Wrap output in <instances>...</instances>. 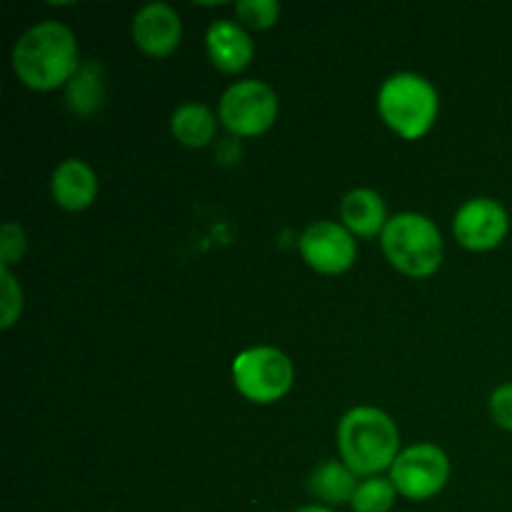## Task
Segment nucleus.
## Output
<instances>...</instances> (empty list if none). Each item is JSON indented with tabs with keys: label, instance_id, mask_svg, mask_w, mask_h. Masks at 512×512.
Returning <instances> with one entry per match:
<instances>
[{
	"label": "nucleus",
	"instance_id": "obj_12",
	"mask_svg": "<svg viewBox=\"0 0 512 512\" xmlns=\"http://www.w3.org/2000/svg\"><path fill=\"white\" fill-rule=\"evenodd\" d=\"M50 190H53V198L60 208L80 213V210L90 208L98 198V175L83 160L68 158L53 170Z\"/></svg>",
	"mask_w": 512,
	"mask_h": 512
},
{
	"label": "nucleus",
	"instance_id": "obj_1",
	"mask_svg": "<svg viewBox=\"0 0 512 512\" xmlns=\"http://www.w3.org/2000/svg\"><path fill=\"white\" fill-rule=\"evenodd\" d=\"M10 63L20 83L38 93H50L60 85H68L83 65L73 30L55 20L25 30L13 45Z\"/></svg>",
	"mask_w": 512,
	"mask_h": 512
},
{
	"label": "nucleus",
	"instance_id": "obj_2",
	"mask_svg": "<svg viewBox=\"0 0 512 512\" xmlns=\"http://www.w3.org/2000/svg\"><path fill=\"white\" fill-rule=\"evenodd\" d=\"M338 450L358 478H378L400 455V430L385 410L353 408L338 425Z\"/></svg>",
	"mask_w": 512,
	"mask_h": 512
},
{
	"label": "nucleus",
	"instance_id": "obj_18",
	"mask_svg": "<svg viewBox=\"0 0 512 512\" xmlns=\"http://www.w3.org/2000/svg\"><path fill=\"white\" fill-rule=\"evenodd\" d=\"M235 13H238L240 23L248 25V28L268 30L278 23L283 8L275 0H240V3H235Z\"/></svg>",
	"mask_w": 512,
	"mask_h": 512
},
{
	"label": "nucleus",
	"instance_id": "obj_3",
	"mask_svg": "<svg viewBox=\"0 0 512 512\" xmlns=\"http://www.w3.org/2000/svg\"><path fill=\"white\" fill-rule=\"evenodd\" d=\"M378 110L393 133L405 140H420L438 120V90L418 73H395L380 85Z\"/></svg>",
	"mask_w": 512,
	"mask_h": 512
},
{
	"label": "nucleus",
	"instance_id": "obj_13",
	"mask_svg": "<svg viewBox=\"0 0 512 512\" xmlns=\"http://www.w3.org/2000/svg\"><path fill=\"white\" fill-rule=\"evenodd\" d=\"M340 220L355 238H378L390 218L380 193L370 188H355L340 203Z\"/></svg>",
	"mask_w": 512,
	"mask_h": 512
},
{
	"label": "nucleus",
	"instance_id": "obj_15",
	"mask_svg": "<svg viewBox=\"0 0 512 512\" xmlns=\"http://www.w3.org/2000/svg\"><path fill=\"white\" fill-rule=\"evenodd\" d=\"M173 138L185 148H205L215 140L218 118L203 103H183L170 118Z\"/></svg>",
	"mask_w": 512,
	"mask_h": 512
},
{
	"label": "nucleus",
	"instance_id": "obj_5",
	"mask_svg": "<svg viewBox=\"0 0 512 512\" xmlns=\"http://www.w3.org/2000/svg\"><path fill=\"white\" fill-rule=\"evenodd\" d=\"M293 378V363L278 348H268V345L248 348L235 355L233 360V383L250 403H278L290 393Z\"/></svg>",
	"mask_w": 512,
	"mask_h": 512
},
{
	"label": "nucleus",
	"instance_id": "obj_7",
	"mask_svg": "<svg viewBox=\"0 0 512 512\" xmlns=\"http://www.w3.org/2000/svg\"><path fill=\"white\" fill-rule=\"evenodd\" d=\"M450 480V460L443 448L433 443H418L400 450L398 460L390 468V483L398 495L413 503L435 498L443 493Z\"/></svg>",
	"mask_w": 512,
	"mask_h": 512
},
{
	"label": "nucleus",
	"instance_id": "obj_6",
	"mask_svg": "<svg viewBox=\"0 0 512 512\" xmlns=\"http://www.w3.org/2000/svg\"><path fill=\"white\" fill-rule=\"evenodd\" d=\"M278 95L263 80H240L220 98V123L235 138H255L273 128Z\"/></svg>",
	"mask_w": 512,
	"mask_h": 512
},
{
	"label": "nucleus",
	"instance_id": "obj_14",
	"mask_svg": "<svg viewBox=\"0 0 512 512\" xmlns=\"http://www.w3.org/2000/svg\"><path fill=\"white\" fill-rule=\"evenodd\" d=\"M360 480L343 460H325L323 465L313 470L310 475V493L313 498H318L320 503H325V508H333V505L350 503L358 490Z\"/></svg>",
	"mask_w": 512,
	"mask_h": 512
},
{
	"label": "nucleus",
	"instance_id": "obj_20",
	"mask_svg": "<svg viewBox=\"0 0 512 512\" xmlns=\"http://www.w3.org/2000/svg\"><path fill=\"white\" fill-rule=\"evenodd\" d=\"M25 245H28L25 230L13 220L5 223L3 230H0V268L10 270L13 265H18L25 255Z\"/></svg>",
	"mask_w": 512,
	"mask_h": 512
},
{
	"label": "nucleus",
	"instance_id": "obj_22",
	"mask_svg": "<svg viewBox=\"0 0 512 512\" xmlns=\"http://www.w3.org/2000/svg\"><path fill=\"white\" fill-rule=\"evenodd\" d=\"M295 512H335V510L325 508V505H305V508H298Z\"/></svg>",
	"mask_w": 512,
	"mask_h": 512
},
{
	"label": "nucleus",
	"instance_id": "obj_4",
	"mask_svg": "<svg viewBox=\"0 0 512 512\" xmlns=\"http://www.w3.org/2000/svg\"><path fill=\"white\" fill-rule=\"evenodd\" d=\"M380 245L390 265L408 278H430L443 265V235L428 215H393L380 235Z\"/></svg>",
	"mask_w": 512,
	"mask_h": 512
},
{
	"label": "nucleus",
	"instance_id": "obj_9",
	"mask_svg": "<svg viewBox=\"0 0 512 512\" xmlns=\"http://www.w3.org/2000/svg\"><path fill=\"white\" fill-rule=\"evenodd\" d=\"M510 230L508 210L493 198H473L455 213L453 235L473 253L498 248Z\"/></svg>",
	"mask_w": 512,
	"mask_h": 512
},
{
	"label": "nucleus",
	"instance_id": "obj_8",
	"mask_svg": "<svg viewBox=\"0 0 512 512\" xmlns=\"http://www.w3.org/2000/svg\"><path fill=\"white\" fill-rule=\"evenodd\" d=\"M300 255L320 275H343L358 258L355 235L333 220H318L300 235Z\"/></svg>",
	"mask_w": 512,
	"mask_h": 512
},
{
	"label": "nucleus",
	"instance_id": "obj_17",
	"mask_svg": "<svg viewBox=\"0 0 512 512\" xmlns=\"http://www.w3.org/2000/svg\"><path fill=\"white\" fill-rule=\"evenodd\" d=\"M395 500H398V490L390 483V478H365L355 490L350 508L353 512H390Z\"/></svg>",
	"mask_w": 512,
	"mask_h": 512
},
{
	"label": "nucleus",
	"instance_id": "obj_16",
	"mask_svg": "<svg viewBox=\"0 0 512 512\" xmlns=\"http://www.w3.org/2000/svg\"><path fill=\"white\" fill-rule=\"evenodd\" d=\"M65 100H68V108L75 115H80V118H88V115L98 113L105 100V85L103 68L95 60H88V63L80 65L78 73L68 83Z\"/></svg>",
	"mask_w": 512,
	"mask_h": 512
},
{
	"label": "nucleus",
	"instance_id": "obj_19",
	"mask_svg": "<svg viewBox=\"0 0 512 512\" xmlns=\"http://www.w3.org/2000/svg\"><path fill=\"white\" fill-rule=\"evenodd\" d=\"M0 298H3V303H0L3 320H0V325H3V330H8L13 328L15 320L23 313V290H20V283L15 280L13 270L8 268H0Z\"/></svg>",
	"mask_w": 512,
	"mask_h": 512
},
{
	"label": "nucleus",
	"instance_id": "obj_21",
	"mask_svg": "<svg viewBox=\"0 0 512 512\" xmlns=\"http://www.w3.org/2000/svg\"><path fill=\"white\" fill-rule=\"evenodd\" d=\"M490 415L503 430L512 433V383L500 385L490 395Z\"/></svg>",
	"mask_w": 512,
	"mask_h": 512
},
{
	"label": "nucleus",
	"instance_id": "obj_11",
	"mask_svg": "<svg viewBox=\"0 0 512 512\" xmlns=\"http://www.w3.org/2000/svg\"><path fill=\"white\" fill-rule=\"evenodd\" d=\"M205 48H208V58L213 60L215 68L228 75L248 68L255 55V45L248 30L233 20H215L205 35Z\"/></svg>",
	"mask_w": 512,
	"mask_h": 512
},
{
	"label": "nucleus",
	"instance_id": "obj_10",
	"mask_svg": "<svg viewBox=\"0 0 512 512\" xmlns=\"http://www.w3.org/2000/svg\"><path fill=\"white\" fill-rule=\"evenodd\" d=\"M133 40L150 58H168L183 40V20L168 3H150L135 13Z\"/></svg>",
	"mask_w": 512,
	"mask_h": 512
}]
</instances>
